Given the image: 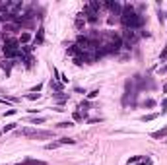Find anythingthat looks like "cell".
<instances>
[{
    "label": "cell",
    "mask_w": 167,
    "mask_h": 165,
    "mask_svg": "<svg viewBox=\"0 0 167 165\" xmlns=\"http://www.w3.org/2000/svg\"><path fill=\"white\" fill-rule=\"evenodd\" d=\"M121 22L126 29H136L144 23V18L140 14H136L130 4H126V6H123V12H121Z\"/></svg>",
    "instance_id": "obj_1"
},
{
    "label": "cell",
    "mask_w": 167,
    "mask_h": 165,
    "mask_svg": "<svg viewBox=\"0 0 167 165\" xmlns=\"http://www.w3.org/2000/svg\"><path fill=\"white\" fill-rule=\"evenodd\" d=\"M4 55L10 56V58L22 56V47H20V41H16V39L6 41V45H4Z\"/></svg>",
    "instance_id": "obj_2"
},
{
    "label": "cell",
    "mask_w": 167,
    "mask_h": 165,
    "mask_svg": "<svg viewBox=\"0 0 167 165\" xmlns=\"http://www.w3.org/2000/svg\"><path fill=\"white\" fill-rule=\"evenodd\" d=\"M20 134H22V136H29V138H49V136H51V132L37 130V128H22Z\"/></svg>",
    "instance_id": "obj_3"
},
{
    "label": "cell",
    "mask_w": 167,
    "mask_h": 165,
    "mask_svg": "<svg viewBox=\"0 0 167 165\" xmlns=\"http://www.w3.org/2000/svg\"><path fill=\"white\" fill-rule=\"evenodd\" d=\"M136 41H138V35L134 33V29H126L124 31V47H132V45H136Z\"/></svg>",
    "instance_id": "obj_4"
},
{
    "label": "cell",
    "mask_w": 167,
    "mask_h": 165,
    "mask_svg": "<svg viewBox=\"0 0 167 165\" xmlns=\"http://www.w3.org/2000/svg\"><path fill=\"white\" fill-rule=\"evenodd\" d=\"M105 6H107V8H109V10H111V12H115V14H119V12L123 10V6H121L119 2H107Z\"/></svg>",
    "instance_id": "obj_5"
},
{
    "label": "cell",
    "mask_w": 167,
    "mask_h": 165,
    "mask_svg": "<svg viewBox=\"0 0 167 165\" xmlns=\"http://www.w3.org/2000/svg\"><path fill=\"white\" fill-rule=\"evenodd\" d=\"M165 136H167V126H163L161 130L152 132V138H156V140H159V138H165Z\"/></svg>",
    "instance_id": "obj_6"
},
{
    "label": "cell",
    "mask_w": 167,
    "mask_h": 165,
    "mask_svg": "<svg viewBox=\"0 0 167 165\" xmlns=\"http://www.w3.org/2000/svg\"><path fill=\"white\" fill-rule=\"evenodd\" d=\"M56 142H58V146H64V144H70V146H72V144H76V140H74V138H60V140H56Z\"/></svg>",
    "instance_id": "obj_7"
},
{
    "label": "cell",
    "mask_w": 167,
    "mask_h": 165,
    "mask_svg": "<svg viewBox=\"0 0 167 165\" xmlns=\"http://www.w3.org/2000/svg\"><path fill=\"white\" fill-rule=\"evenodd\" d=\"M157 117H159L157 113H152V115H146V117H142V121H144V122H150V121H154V119H157Z\"/></svg>",
    "instance_id": "obj_8"
},
{
    "label": "cell",
    "mask_w": 167,
    "mask_h": 165,
    "mask_svg": "<svg viewBox=\"0 0 167 165\" xmlns=\"http://www.w3.org/2000/svg\"><path fill=\"white\" fill-rule=\"evenodd\" d=\"M41 43H43V29H39L37 37H35V45H41Z\"/></svg>",
    "instance_id": "obj_9"
},
{
    "label": "cell",
    "mask_w": 167,
    "mask_h": 165,
    "mask_svg": "<svg viewBox=\"0 0 167 165\" xmlns=\"http://www.w3.org/2000/svg\"><path fill=\"white\" fill-rule=\"evenodd\" d=\"M39 97H41V93H29V95H27L29 101H35V99H39Z\"/></svg>",
    "instance_id": "obj_10"
},
{
    "label": "cell",
    "mask_w": 167,
    "mask_h": 165,
    "mask_svg": "<svg viewBox=\"0 0 167 165\" xmlns=\"http://www.w3.org/2000/svg\"><path fill=\"white\" fill-rule=\"evenodd\" d=\"M136 161H142V155H134V157L128 159V163H136Z\"/></svg>",
    "instance_id": "obj_11"
},
{
    "label": "cell",
    "mask_w": 167,
    "mask_h": 165,
    "mask_svg": "<svg viewBox=\"0 0 167 165\" xmlns=\"http://www.w3.org/2000/svg\"><path fill=\"white\" fill-rule=\"evenodd\" d=\"M159 60H161V62L167 60V45H165V49H163V53H161V56H159Z\"/></svg>",
    "instance_id": "obj_12"
},
{
    "label": "cell",
    "mask_w": 167,
    "mask_h": 165,
    "mask_svg": "<svg viewBox=\"0 0 167 165\" xmlns=\"http://www.w3.org/2000/svg\"><path fill=\"white\" fill-rule=\"evenodd\" d=\"M27 41H29V33H23L22 39H20V43H27Z\"/></svg>",
    "instance_id": "obj_13"
},
{
    "label": "cell",
    "mask_w": 167,
    "mask_h": 165,
    "mask_svg": "<svg viewBox=\"0 0 167 165\" xmlns=\"http://www.w3.org/2000/svg\"><path fill=\"white\" fill-rule=\"evenodd\" d=\"M58 126H60V128H70V126H72V122H70V121H66V122H60Z\"/></svg>",
    "instance_id": "obj_14"
},
{
    "label": "cell",
    "mask_w": 167,
    "mask_h": 165,
    "mask_svg": "<svg viewBox=\"0 0 167 165\" xmlns=\"http://www.w3.org/2000/svg\"><path fill=\"white\" fill-rule=\"evenodd\" d=\"M88 95H89V99H93V97H97V95H99V91H97V89H93V91H89Z\"/></svg>",
    "instance_id": "obj_15"
},
{
    "label": "cell",
    "mask_w": 167,
    "mask_h": 165,
    "mask_svg": "<svg viewBox=\"0 0 167 165\" xmlns=\"http://www.w3.org/2000/svg\"><path fill=\"white\" fill-rule=\"evenodd\" d=\"M167 111V97L163 99V103H161V113H165Z\"/></svg>",
    "instance_id": "obj_16"
},
{
    "label": "cell",
    "mask_w": 167,
    "mask_h": 165,
    "mask_svg": "<svg viewBox=\"0 0 167 165\" xmlns=\"http://www.w3.org/2000/svg\"><path fill=\"white\" fill-rule=\"evenodd\" d=\"M154 105H156L154 99H148V101H146V107H154Z\"/></svg>",
    "instance_id": "obj_17"
},
{
    "label": "cell",
    "mask_w": 167,
    "mask_h": 165,
    "mask_svg": "<svg viewBox=\"0 0 167 165\" xmlns=\"http://www.w3.org/2000/svg\"><path fill=\"white\" fill-rule=\"evenodd\" d=\"M12 128H16V124H8V126H4L2 130H4V132H8V130H12Z\"/></svg>",
    "instance_id": "obj_18"
},
{
    "label": "cell",
    "mask_w": 167,
    "mask_h": 165,
    "mask_svg": "<svg viewBox=\"0 0 167 165\" xmlns=\"http://www.w3.org/2000/svg\"><path fill=\"white\" fill-rule=\"evenodd\" d=\"M138 165H152V159H144V161H140Z\"/></svg>",
    "instance_id": "obj_19"
},
{
    "label": "cell",
    "mask_w": 167,
    "mask_h": 165,
    "mask_svg": "<svg viewBox=\"0 0 167 165\" xmlns=\"http://www.w3.org/2000/svg\"><path fill=\"white\" fill-rule=\"evenodd\" d=\"M41 122H45L43 117H41V119H33V124H41Z\"/></svg>",
    "instance_id": "obj_20"
},
{
    "label": "cell",
    "mask_w": 167,
    "mask_h": 165,
    "mask_svg": "<svg viewBox=\"0 0 167 165\" xmlns=\"http://www.w3.org/2000/svg\"><path fill=\"white\" fill-rule=\"evenodd\" d=\"M163 91H165V93H167V84H165V86H163Z\"/></svg>",
    "instance_id": "obj_21"
}]
</instances>
